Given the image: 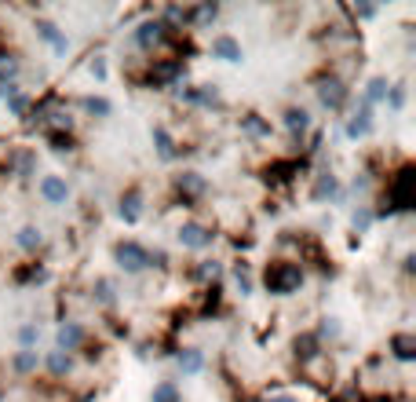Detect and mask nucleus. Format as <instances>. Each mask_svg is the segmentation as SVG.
Returning <instances> with one entry per match:
<instances>
[{"mask_svg":"<svg viewBox=\"0 0 416 402\" xmlns=\"http://www.w3.org/2000/svg\"><path fill=\"white\" fill-rule=\"evenodd\" d=\"M81 341H84V329H81V326L66 322V326L59 329V348H62V351H73V348H81Z\"/></svg>","mask_w":416,"mask_h":402,"instance_id":"0eeeda50","label":"nucleus"},{"mask_svg":"<svg viewBox=\"0 0 416 402\" xmlns=\"http://www.w3.org/2000/svg\"><path fill=\"white\" fill-rule=\"evenodd\" d=\"M18 245H22V249H37V245H40V230H37V227H22V230H18Z\"/></svg>","mask_w":416,"mask_h":402,"instance_id":"4be33fe9","label":"nucleus"},{"mask_svg":"<svg viewBox=\"0 0 416 402\" xmlns=\"http://www.w3.org/2000/svg\"><path fill=\"white\" fill-rule=\"evenodd\" d=\"M369 223H372V213H355V227L358 230H365Z\"/></svg>","mask_w":416,"mask_h":402,"instance_id":"2f4dec72","label":"nucleus"},{"mask_svg":"<svg viewBox=\"0 0 416 402\" xmlns=\"http://www.w3.org/2000/svg\"><path fill=\"white\" fill-rule=\"evenodd\" d=\"M52 143H55V150H70V136H52Z\"/></svg>","mask_w":416,"mask_h":402,"instance_id":"473e14b6","label":"nucleus"},{"mask_svg":"<svg viewBox=\"0 0 416 402\" xmlns=\"http://www.w3.org/2000/svg\"><path fill=\"white\" fill-rule=\"evenodd\" d=\"M18 341H22V344H26V348H30V344L37 341V326H26V329H22V333H18Z\"/></svg>","mask_w":416,"mask_h":402,"instance_id":"7c9ffc66","label":"nucleus"},{"mask_svg":"<svg viewBox=\"0 0 416 402\" xmlns=\"http://www.w3.org/2000/svg\"><path fill=\"white\" fill-rule=\"evenodd\" d=\"M40 194L48 198V201H55V205H62V201H66V183H62L59 176H48V179L40 183Z\"/></svg>","mask_w":416,"mask_h":402,"instance_id":"9d476101","label":"nucleus"},{"mask_svg":"<svg viewBox=\"0 0 416 402\" xmlns=\"http://www.w3.org/2000/svg\"><path fill=\"white\" fill-rule=\"evenodd\" d=\"M318 99L325 102L328 110H340V107H343V99H347V88H343V84H340L336 77H328V81H321Z\"/></svg>","mask_w":416,"mask_h":402,"instance_id":"39448f33","label":"nucleus"},{"mask_svg":"<svg viewBox=\"0 0 416 402\" xmlns=\"http://www.w3.org/2000/svg\"><path fill=\"white\" fill-rule=\"evenodd\" d=\"M267 402H296L292 395H278V398H267Z\"/></svg>","mask_w":416,"mask_h":402,"instance_id":"c9c22d12","label":"nucleus"},{"mask_svg":"<svg viewBox=\"0 0 416 402\" xmlns=\"http://www.w3.org/2000/svg\"><path fill=\"white\" fill-rule=\"evenodd\" d=\"M117 264H121L124 271H143V267L150 264V252H146L143 245H136V242H121V245H117Z\"/></svg>","mask_w":416,"mask_h":402,"instance_id":"7ed1b4c3","label":"nucleus"},{"mask_svg":"<svg viewBox=\"0 0 416 402\" xmlns=\"http://www.w3.org/2000/svg\"><path fill=\"white\" fill-rule=\"evenodd\" d=\"M179 73H183V62H161V66L150 73V81L153 84H168V81H175Z\"/></svg>","mask_w":416,"mask_h":402,"instance_id":"9b49d317","label":"nucleus"},{"mask_svg":"<svg viewBox=\"0 0 416 402\" xmlns=\"http://www.w3.org/2000/svg\"><path fill=\"white\" fill-rule=\"evenodd\" d=\"M153 143H158V154H161V158H172V154H175L172 136H168L165 129H153Z\"/></svg>","mask_w":416,"mask_h":402,"instance_id":"6ab92c4d","label":"nucleus"},{"mask_svg":"<svg viewBox=\"0 0 416 402\" xmlns=\"http://www.w3.org/2000/svg\"><path fill=\"white\" fill-rule=\"evenodd\" d=\"M139 201H143V198H139V190H128V194L121 198V216H124L128 223H136V220H139Z\"/></svg>","mask_w":416,"mask_h":402,"instance_id":"f8f14e48","label":"nucleus"},{"mask_svg":"<svg viewBox=\"0 0 416 402\" xmlns=\"http://www.w3.org/2000/svg\"><path fill=\"white\" fill-rule=\"evenodd\" d=\"M18 73V62L11 59V55H0V77H4V81H11Z\"/></svg>","mask_w":416,"mask_h":402,"instance_id":"c85d7f7f","label":"nucleus"},{"mask_svg":"<svg viewBox=\"0 0 416 402\" xmlns=\"http://www.w3.org/2000/svg\"><path fill=\"white\" fill-rule=\"evenodd\" d=\"M179 242L186 249H205V245H212V230H205L201 223H183L179 227Z\"/></svg>","mask_w":416,"mask_h":402,"instance_id":"20e7f679","label":"nucleus"},{"mask_svg":"<svg viewBox=\"0 0 416 402\" xmlns=\"http://www.w3.org/2000/svg\"><path fill=\"white\" fill-rule=\"evenodd\" d=\"M303 282V271L296 264H271L267 267V289L271 292H292Z\"/></svg>","mask_w":416,"mask_h":402,"instance_id":"f257e3e1","label":"nucleus"},{"mask_svg":"<svg viewBox=\"0 0 416 402\" xmlns=\"http://www.w3.org/2000/svg\"><path fill=\"white\" fill-rule=\"evenodd\" d=\"M296 351H299V358H314V355H318V336H311V333L299 336V341H296Z\"/></svg>","mask_w":416,"mask_h":402,"instance_id":"aec40b11","label":"nucleus"},{"mask_svg":"<svg viewBox=\"0 0 416 402\" xmlns=\"http://www.w3.org/2000/svg\"><path fill=\"white\" fill-rule=\"evenodd\" d=\"M161 23H143L139 30H136V45L139 48H150V45H158V40H161Z\"/></svg>","mask_w":416,"mask_h":402,"instance_id":"6e6552de","label":"nucleus"},{"mask_svg":"<svg viewBox=\"0 0 416 402\" xmlns=\"http://www.w3.org/2000/svg\"><path fill=\"white\" fill-rule=\"evenodd\" d=\"M15 370H18V373L37 370V351H18V355H15Z\"/></svg>","mask_w":416,"mask_h":402,"instance_id":"5701e85b","label":"nucleus"},{"mask_svg":"<svg viewBox=\"0 0 416 402\" xmlns=\"http://www.w3.org/2000/svg\"><path fill=\"white\" fill-rule=\"evenodd\" d=\"M201 274H205V278H215V274H219V264H205Z\"/></svg>","mask_w":416,"mask_h":402,"instance_id":"f704fd0d","label":"nucleus"},{"mask_svg":"<svg viewBox=\"0 0 416 402\" xmlns=\"http://www.w3.org/2000/svg\"><path fill=\"white\" fill-rule=\"evenodd\" d=\"M412 168L405 165L398 176H394V183H391V201H387V208L384 213H394V208H409L412 205Z\"/></svg>","mask_w":416,"mask_h":402,"instance_id":"f03ea898","label":"nucleus"},{"mask_svg":"<svg viewBox=\"0 0 416 402\" xmlns=\"http://www.w3.org/2000/svg\"><path fill=\"white\" fill-rule=\"evenodd\" d=\"M205 366V358H201V351H194V348H186L183 355H179V370L183 373H197V370H201Z\"/></svg>","mask_w":416,"mask_h":402,"instance_id":"2eb2a0df","label":"nucleus"},{"mask_svg":"<svg viewBox=\"0 0 416 402\" xmlns=\"http://www.w3.org/2000/svg\"><path fill=\"white\" fill-rule=\"evenodd\" d=\"M333 194H336V176H321L314 187V198L321 201V198H333Z\"/></svg>","mask_w":416,"mask_h":402,"instance_id":"412c9836","label":"nucleus"},{"mask_svg":"<svg viewBox=\"0 0 416 402\" xmlns=\"http://www.w3.org/2000/svg\"><path fill=\"white\" fill-rule=\"evenodd\" d=\"M48 370H52V373H55V377H62V373H66V370H70V358H66V355H62V351H55V355H52V358H48Z\"/></svg>","mask_w":416,"mask_h":402,"instance_id":"a878e982","label":"nucleus"},{"mask_svg":"<svg viewBox=\"0 0 416 402\" xmlns=\"http://www.w3.org/2000/svg\"><path fill=\"white\" fill-rule=\"evenodd\" d=\"M402 102H405V92H402V88H394V92H391V107H394V110H398V107H402Z\"/></svg>","mask_w":416,"mask_h":402,"instance_id":"72a5a7b5","label":"nucleus"},{"mask_svg":"<svg viewBox=\"0 0 416 402\" xmlns=\"http://www.w3.org/2000/svg\"><path fill=\"white\" fill-rule=\"evenodd\" d=\"M369 124H372V121H369V107H362V110L355 114V121L347 124V136H355V139L365 136V132H369Z\"/></svg>","mask_w":416,"mask_h":402,"instance_id":"dca6fc26","label":"nucleus"},{"mask_svg":"<svg viewBox=\"0 0 416 402\" xmlns=\"http://www.w3.org/2000/svg\"><path fill=\"white\" fill-rule=\"evenodd\" d=\"M179 194H183V198H197V194H205V179L197 176V172H183V176H179Z\"/></svg>","mask_w":416,"mask_h":402,"instance_id":"1a4fd4ad","label":"nucleus"},{"mask_svg":"<svg viewBox=\"0 0 416 402\" xmlns=\"http://www.w3.org/2000/svg\"><path fill=\"white\" fill-rule=\"evenodd\" d=\"M212 52H215L219 59H227V62H241V48H237L234 37H215V40H212Z\"/></svg>","mask_w":416,"mask_h":402,"instance_id":"423d86ee","label":"nucleus"},{"mask_svg":"<svg viewBox=\"0 0 416 402\" xmlns=\"http://www.w3.org/2000/svg\"><path fill=\"white\" fill-rule=\"evenodd\" d=\"M241 124H245V132H249V136H271V129H267V124H263L256 114H249V117L241 121Z\"/></svg>","mask_w":416,"mask_h":402,"instance_id":"393cba45","label":"nucleus"},{"mask_svg":"<svg viewBox=\"0 0 416 402\" xmlns=\"http://www.w3.org/2000/svg\"><path fill=\"white\" fill-rule=\"evenodd\" d=\"M384 95H387V81L384 77H372L369 88H365V107H369V102H376V99H384Z\"/></svg>","mask_w":416,"mask_h":402,"instance_id":"a211bd4d","label":"nucleus"},{"mask_svg":"<svg viewBox=\"0 0 416 402\" xmlns=\"http://www.w3.org/2000/svg\"><path fill=\"white\" fill-rule=\"evenodd\" d=\"M369 402H387V398H369Z\"/></svg>","mask_w":416,"mask_h":402,"instance_id":"e433bc0d","label":"nucleus"},{"mask_svg":"<svg viewBox=\"0 0 416 402\" xmlns=\"http://www.w3.org/2000/svg\"><path fill=\"white\" fill-rule=\"evenodd\" d=\"M296 172H299V165H296V161H278V165L267 168V176H271V179H292Z\"/></svg>","mask_w":416,"mask_h":402,"instance_id":"f3484780","label":"nucleus"},{"mask_svg":"<svg viewBox=\"0 0 416 402\" xmlns=\"http://www.w3.org/2000/svg\"><path fill=\"white\" fill-rule=\"evenodd\" d=\"M391 348H394V355H398L402 362H409V358L416 355V341H412L409 333H398V336H394V341H391Z\"/></svg>","mask_w":416,"mask_h":402,"instance_id":"ddd939ff","label":"nucleus"},{"mask_svg":"<svg viewBox=\"0 0 416 402\" xmlns=\"http://www.w3.org/2000/svg\"><path fill=\"white\" fill-rule=\"evenodd\" d=\"M153 402H179V391H175V384H158L153 388Z\"/></svg>","mask_w":416,"mask_h":402,"instance_id":"b1692460","label":"nucleus"},{"mask_svg":"<svg viewBox=\"0 0 416 402\" xmlns=\"http://www.w3.org/2000/svg\"><path fill=\"white\" fill-rule=\"evenodd\" d=\"M84 110H88V114H99V117H106V114H109V102L92 95V99H84Z\"/></svg>","mask_w":416,"mask_h":402,"instance_id":"cd10ccee","label":"nucleus"},{"mask_svg":"<svg viewBox=\"0 0 416 402\" xmlns=\"http://www.w3.org/2000/svg\"><path fill=\"white\" fill-rule=\"evenodd\" d=\"M26 107H30V99L22 95V92H11V95H8V110H11V114H26Z\"/></svg>","mask_w":416,"mask_h":402,"instance_id":"bb28decb","label":"nucleus"},{"mask_svg":"<svg viewBox=\"0 0 416 402\" xmlns=\"http://www.w3.org/2000/svg\"><path fill=\"white\" fill-rule=\"evenodd\" d=\"M95 296H99L102 304H109V300H114V285H109L106 278H99V282H95Z\"/></svg>","mask_w":416,"mask_h":402,"instance_id":"c756f323","label":"nucleus"},{"mask_svg":"<svg viewBox=\"0 0 416 402\" xmlns=\"http://www.w3.org/2000/svg\"><path fill=\"white\" fill-rule=\"evenodd\" d=\"M285 129H289V132H307V129H311V114H307V110H289V114H285Z\"/></svg>","mask_w":416,"mask_h":402,"instance_id":"4468645a","label":"nucleus"}]
</instances>
